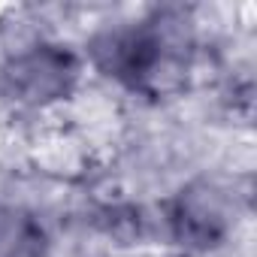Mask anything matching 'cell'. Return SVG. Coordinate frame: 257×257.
Segmentation results:
<instances>
[{"mask_svg":"<svg viewBox=\"0 0 257 257\" xmlns=\"http://www.w3.org/2000/svg\"><path fill=\"white\" fill-rule=\"evenodd\" d=\"M7 88L25 103H49L58 100L70 91L76 82V61L70 52H61L55 46L34 49L28 55H19L10 61L7 73Z\"/></svg>","mask_w":257,"mask_h":257,"instance_id":"obj_2","label":"cell"},{"mask_svg":"<svg viewBox=\"0 0 257 257\" xmlns=\"http://www.w3.org/2000/svg\"><path fill=\"white\" fill-rule=\"evenodd\" d=\"M43 230L22 215H0V257H40Z\"/></svg>","mask_w":257,"mask_h":257,"instance_id":"obj_4","label":"cell"},{"mask_svg":"<svg viewBox=\"0 0 257 257\" xmlns=\"http://www.w3.org/2000/svg\"><path fill=\"white\" fill-rule=\"evenodd\" d=\"M173 227L182 242L191 245H212L224 233V218L215 209V203L206 194H182L176 212H173Z\"/></svg>","mask_w":257,"mask_h":257,"instance_id":"obj_3","label":"cell"},{"mask_svg":"<svg viewBox=\"0 0 257 257\" xmlns=\"http://www.w3.org/2000/svg\"><path fill=\"white\" fill-rule=\"evenodd\" d=\"M176 22L164 16L137 28L109 31L94 43V61L115 79L127 85H146L170 61V46H179L182 37L173 31Z\"/></svg>","mask_w":257,"mask_h":257,"instance_id":"obj_1","label":"cell"}]
</instances>
